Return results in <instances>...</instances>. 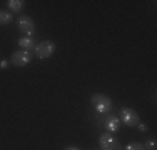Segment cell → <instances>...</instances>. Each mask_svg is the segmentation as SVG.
<instances>
[{"label": "cell", "mask_w": 157, "mask_h": 150, "mask_svg": "<svg viewBox=\"0 0 157 150\" xmlns=\"http://www.w3.org/2000/svg\"><path fill=\"white\" fill-rule=\"evenodd\" d=\"M90 102H92L94 110H97L99 114H110L112 102H110V99L105 95V93H94L92 99H90Z\"/></svg>", "instance_id": "cell-1"}, {"label": "cell", "mask_w": 157, "mask_h": 150, "mask_svg": "<svg viewBox=\"0 0 157 150\" xmlns=\"http://www.w3.org/2000/svg\"><path fill=\"white\" fill-rule=\"evenodd\" d=\"M119 120L127 127H136L137 123H140L139 114L130 107H122L121 108V117H119Z\"/></svg>", "instance_id": "cell-2"}, {"label": "cell", "mask_w": 157, "mask_h": 150, "mask_svg": "<svg viewBox=\"0 0 157 150\" xmlns=\"http://www.w3.org/2000/svg\"><path fill=\"white\" fill-rule=\"evenodd\" d=\"M17 27L22 33H25V37H32L35 32V22L29 15H20L17 18Z\"/></svg>", "instance_id": "cell-3"}, {"label": "cell", "mask_w": 157, "mask_h": 150, "mask_svg": "<svg viewBox=\"0 0 157 150\" xmlns=\"http://www.w3.org/2000/svg\"><path fill=\"white\" fill-rule=\"evenodd\" d=\"M32 52H29V50H15L12 54V57H10V62H12V65H15V67H25V65H29V63L32 62Z\"/></svg>", "instance_id": "cell-4"}, {"label": "cell", "mask_w": 157, "mask_h": 150, "mask_svg": "<svg viewBox=\"0 0 157 150\" xmlns=\"http://www.w3.org/2000/svg\"><path fill=\"white\" fill-rule=\"evenodd\" d=\"M33 52H35V55L39 58H48V57H52L54 52H55V43L50 42V40L40 42V43H37V47Z\"/></svg>", "instance_id": "cell-5"}, {"label": "cell", "mask_w": 157, "mask_h": 150, "mask_svg": "<svg viewBox=\"0 0 157 150\" xmlns=\"http://www.w3.org/2000/svg\"><path fill=\"white\" fill-rule=\"evenodd\" d=\"M99 145L102 150H122L121 144L115 140V137H112V133L105 132L99 137Z\"/></svg>", "instance_id": "cell-6"}, {"label": "cell", "mask_w": 157, "mask_h": 150, "mask_svg": "<svg viewBox=\"0 0 157 150\" xmlns=\"http://www.w3.org/2000/svg\"><path fill=\"white\" fill-rule=\"evenodd\" d=\"M104 125H105V130H107L109 133H115V132H119V129H121V120H119L117 115L107 114Z\"/></svg>", "instance_id": "cell-7"}, {"label": "cell", "mask_w": 157, "mask_h": 150, "mask_svg": "<svg viewBox=\"0 0 157 150\" xmlns=\"http://www.w3.org/2000/svg\"><path fill=\"white\" fill-rule=\"evenodd\" d=\"M18 45L22 47V50H29V52H32V50H35L37 42L32 39V37H20V39H18Z\"/></svg>", "instance_id": "cell-8"}, {"label": "cell", "mask_w": 157, "mask_h": 150, "mask_svg": "<svg viewBox=\"0 0 157 150\" xmlns=\"http://www.w3.org/2000/svg\"><path fill=\"white\" fill-rule=\"evenodd\" d=\"M7 5H9V12L20 13L22 10H24L25 2H24V0H9V2H7Z\"/></svg>", "instance_id": "cell-9"}, {"label": "cell", "mask_w": 157, "mask_h": 150, "mask_svg": "<svg viewBox=\"0 0 157 150\" xmlns=\"http://www.w3.org/2000/svg\"><path fill=\"white\" fill-rule=\"evenodd\" d=\"M13 20V13L9 10H0V25H9Z\"/></svg>", "instance_id": "cell-10"}, {"label": "cell", "mask_w": 157, "mask_h": 150, "mask_svg": "<svg viewBox=\"0 0 157 150\" xmlns=\"http://www.w3.org/2000/svg\"><path fill=\"white\" fill-rule=\"evenodd\" d=\"M124 150H145V148H144V144H140V142H130L124 147Z\"/></svg>", "instance_id": "cell-11"}, {"label": "cell", "mask_w": 157, "mask_h": 150, "mask_svg": "<svg viewBox=\"0 0 157 150\" xmlns=\"http://www.w3.org/2000/svg\"><path fill=\"white\" fill-rule=\"evenodd\" d=\"M144 148L145 150H157V142H155V138H151V140H147L144 144Z\"/></svg>", "instance_id": "cell-12"}, {"label": "cell", "mask_w": 157, "mask_h": 150, "mask_svg": "<svg viewBox=\"0 0 157 150\" xmlns=\"http://www.w3.org/2000/svg\"><path fill=\"white\" fill-rule=\"evenodd\" d=\"M136 127L140 130V132H147V125H144V123H137Z\"/></svg>", "instance_id": "cell-13"}, {"label": "cell", "mask_w": 157, "mask_h": 150, "mask_svg": "<svg viewBox=\"0 0 157 150\" xmlns=\"http://www.w3.org/2000/svg\"><path fill=\"white\" fill-rule=\"evenodd\" d=\"M7 67H9V62H7V60H2V62H0V69H7Z\"/></svg>", "instance_id": "cell-14"}, {"label": "cell", "mask_w": 157, "mask_h": 150, "mask_svg": "<svg viewBox=\"0 0 157 150\" xmlns=\"http://www.w3.org/2000/svg\"><path fill=\"white\" fill-rule=\"evenodd\" d=\"M63 150H80V148H78V147H65Z\"/></svg>", "instance_id": "cell-15"}]
</instances>
